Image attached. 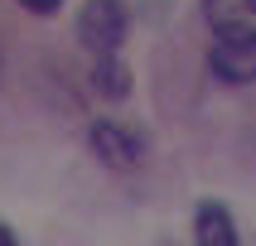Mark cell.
Here are the masks:
<instances>
[{
    "mask_svg": "<svg viewBox=\"0 0 256 246\" xmlns=\"http://www.w3.org/2000/svg\"><path fill=\"white\" fill-rule=\"evenodd\" d=\"M0 246H20V242H14V232H10V227H0Z\"/></svg>",
    "mask_w": 256,
    "mask_h": 246,
    "instance_id": "8",
    "label": "cell"
},
{
    "mask_svg": "<svg viewBox=\"0 0 256 246\" xmlns=\"http://www.w3.org/2000/svg\"><path fill=\"white\" fill-rule=\"evenodd\" d=\"M14 5H20V10H29V14H54L63 0H14Z\"/></svg>",
    "mask_w": 256,
    "mask_h": 246,
    "instance_id": "7",
    "label": "cell"
},
{
    "mask_svg": "<svg viewBox=\"0 0 256 246\" xmlns=\"http://www.w3.org/2000/svg\"><path fill=\"white\" fill-rule=\"evenodd\" d=\"M126 68H121V58L116 53H97V92L102 97H112V101H121L126 97Z\"/></svg>",
    "mask_w": 256,
    "mask_h": 246,
    "instance_id": "6",
    "label": "cell"
},
{
    "mask_svg": "<svg viewBox=\"0 0 256 246\" xmlns=\"http://www.w3.org/2000/svg\"><path fill=\"white\" fill-rule=\"evenodd\" d=\"M194 246H242L237 222H232V213L222 203L203 198L198 208H194Z\"/></svg>",
    "mask_w": 256,
    "mask_h": 246,
    "instance_id": "4",
    "label": "cell"
},
{
    "mask_svg": "<svg viewBox=\"0 0 256 246\" xmlns=\"http://www.w3.org/2000/svg\"><path fill=\"white\" fill-rule=\"evenodd\" d=\"M208 63L228 87L256 82V34H213Z\"/></svg>",
    "mask_w": 256,
    "mask_h": 246,
    "instance_id": "2",
    "label": "cell"
},
{
    "mask_svg": "<svg viewBox=\"0 0 256 246\" xmlns=\"http://www.w3.org/2000/svg\"><path fill=\"white\" fill-rule=\"evenodd\" d=\"M213 34H256V0H198Z\"/></svg>",
    "mask_w": 256,
    "mask_h": 246,
    "instance_id": "5",
    "label": "cell"
},
{
    "mask_svg": "<svg viewBox=\"0 0 256 246\" xmlns=\"http://www.w3.org/2000/svg\"><path fill=\"white\" fill-rule=\"evenodd\" d=\"M87 145H92V155H97L102 164H112V169H136L145 159V140L130 126H121V121H92Z\"/></svg>",
    "mask_w": 256,
    "mask_h": 246,
    "instance_id": "3",
    "label": "cell"
},
{
    "mask_svg": "<svg viewBox=\"0 0 256 246\" xmlns=\"http://www.w3.org/2000/svg\"><path fill=\"white\" fill-rule=\"evenodd\" d=\"M130 29V14L121 0H87L78 10V39L92 48V53H116L121 39Z\"/></svg>",
    "mask_w": 256,
    "mask_h": 246,
    "instance_id": "1",
    "label": "cell"
}]
</instances>
